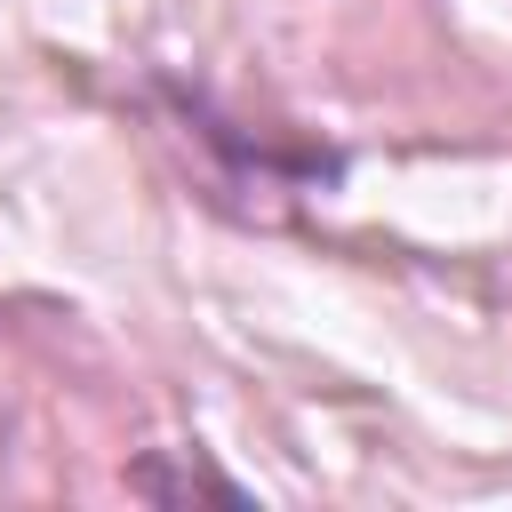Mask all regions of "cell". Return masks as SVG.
Wrapping results in <instances>:
<instances>
[{
    "mask_svg": "<svg viewBox=\"0 0 512 512\" xmlns=\"http://www.w3.org/2000/svg\"><path fill=\"white\" fill-rule=\"evenodd\" d=\"M128 480H136V496H160V504H184V496H216V504H248V496H240V488H232L224 472H208L200 456H192V472H176V480H168V472H152V464H136Z\"/></svg>",
    "mask_w": 512,
    "mask_h": 512,
    "instance_id": "obj_1",
    "label": "cell"
}]
</instances>
